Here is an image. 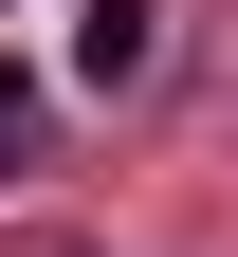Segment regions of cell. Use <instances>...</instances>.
<instances>
[{
	"mask_svg": "<svg viewBox=\"0 0 238 257\" xmlns=\"http://www.w3.org/2000/svg\"><path fill=\"white\" fill-rule=\"evenodd\" d=\"M19 110H37V92H19V55H0V147H19Z\"/></svg>",
	"mask_w": 238,
	"mask_h": 257,
	"instance_id": "obj_2",
	"label": "cell"
},
{
	"mask_svg": "<svg viewBox=\"0 0 238 257\" xmlns=\"http://www.w3.org/2000/svg\"><path fill=\"white\" fill-rule=\"evenodd\" d=\"M165 55V0H74V92H147Z\"/></svg>",
	"mask_w": 238,
	"mask_h": 257,
	"instance_id": "obj_1",
	"label": "cell"
}]
</instances>
